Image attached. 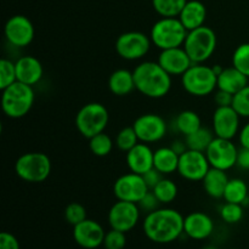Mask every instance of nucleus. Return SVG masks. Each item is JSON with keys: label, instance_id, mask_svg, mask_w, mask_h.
<instances>
[{"label": "nucleus", "instance_id": "f8f14e48", "mask_svg": "<svg viewBox=\"0 0 249 249\" xmlns=\"http://www.w3.org/2000/svg\"><path fill=\"white\" fill-rule=\"evenodd\" d=\"M211 168L206 153L187 148L180 155L178 173L182 179L189 181H202Z\"/></svg>", "mask_w": 249, "mask_h": 249}, {"label": "nucleus", "instance_id": "4c0bfd02", "mask_svg": "<svg viewBox=\"0 0 249 249\" xmlns=\"http://www.w3.org/2000/svg\"><path fill=\"white\" fill-rule=\"evenodd\" d=\"M241 118H249V84L233 95L232 105Z\"/></svg>", "mask_w": 249, "mask_h": 249}, {"label": "nucleus", "instance_id": "5701e85b", "mask_svg": "<svg viewBox=\"0 0 249 249\" xmlns=\"http://www.w3.org/2000/svg\"><path fill=\"white\" fill-rule=\"evenodd\" d=\"M248 84L249 78L233 66L224 68L220 74H218V79H216L218 89L228 91L232 95L242 90Z\"/></svg>", "mask_w": 249, "mask_h": 249}, {"label": "nucleus", "instance_id": "c85d7f7f", "mask_svg": "<svg viewBox=\"0 0 249 249\" xmlns=\"http://www.w3.org/2000/svg\"><path fill=\"white\" fill-rule=\"evenodd\" d=\"M214 138H215V134H214L213 129L211 130L207 126H201L197 131L185 136V142L190 150L206 152Z\"/></svg>", "mask_w": 249, "mask_h": 249}, {"label": "nucleus", "instance_id": "72a5a7b5", "mask_svg": "<svg viewBox=\"0 0 249 249\" xmlns=\"http://www.w3.org/2000/svg\"><path fill=\"white\" fill-rule=\"evenodd\" d=\"M219 214H220V218L226 224L232 225V224L240 223L243 219V216H245V207L242 204L225 202L219 209Z\"/></svg>", "mask_w": 249, "mask_h": 249}, {"label": "nucleus", "instance_id": "c03bdc74", "mask_svg": "<svg viewBox=\"0 0 249 249\" xmlns=\"http://www.w3.org/2000/svg\"><path fill=\"white\" fill-rule=\"evenodd\" d=\"M236 165L242 170H249V148L241 147L238 150Z\"/></svg>", "mask_w": 249, "mask_h": 249}, {"label": "nucleus", "instance_id": "393cba45", "mask_svg": "<svg viewBox=\"0 0 249 249\" xmlns=\"http://www.w3.org/2000/svg\"><path fill=\"white\" fill-rule=\"evenodd\" d=\"M108 89L116 96H126L135 89L134 73L125 68L117 70L109 75Z\"/></svg>", "mask_w": 249, "mask_h": 249}, {"label": "nucleus", "instance_id": "49530a36", "mask_svg": "<svg viewBox=\"0 0 249 249\" xmlns=\"http://www.w3.org/2000/svg\"><path fill=\"white\" fill-rule=\"evenodd\" d=\"M170 147H172L178 155H181V153H184L185 151L187 150V146H186V142H185V140H174L172 142V145H170Z\"/></svg>", "mask_w": 249, "mask_h": 249}, {"label": "nucleus", "instance_id": "a19ab883", "mask_svg": "<svg viewBox=\"0 0 249 249\" xmlns=\"http://www.w3.org/2000/svg\"><path fill=\"white\" fill-rule=\"evenodd\" d=\"M0 249H21L19 242L12 233L4 232L0 233Z\"/></svg>", "mask_w": 249, "mask_h": 249}, {"label": "nucleus", "instance_id": "ea45409f", "mask_svg": "<svg viewBox=\"0 0 249 249\" xmlns=\"http://www.w3.org/2000/svg\"><path fill=\"white\" fill-rule=\"evenodd\" d=\"M139 208L141 212H145L146 214L151 213V212H155L156 209L160 208V202L158 201V198L156 197V195L152 191H148L142 198L140 199V202L138 203Z\"/></svg>", "mask_w": 249, "mask_h": 249}, {"label": "nucleus", "instance_id": "58836bf2", "mask_svg": "<svg viewBox=\"0 0 249 249\" xmlns=\"http://www.w3.org/2000/svg\"><path fill=\"white\" fill-rule=\"evenodd\" d=\"M105 249H124L126 246V236L125 232L111 229L108 232H106L104 240Z\"/></svg>", "mask_w": 249, "mask_h": 249}, {"label": "nucleus", "instance_id": "f3484780", "mask_svg": "<svg viewBox=\"0 0 249 249\" xmlns=\"http://www.w3.org/2000/svg\"><path fill=\"white\" fill-rule=\"evenodd\" d=\"M104 228L92 219H85L78 225L73 226V240L79 247L84 249H96L104 245Z\"/></svg>", "mask_w": 249, "mask_h": 249}, {"label": "nucleus", "instance_id": "9d476101", "mask_svg": "<svg viewBox=\"0 0 249 249\" xmlns=\"http://www.w3.org/2000/svg\"><path fill=\"white\" fill-rule=\"evenodd\" d=\"M204 153L208 158L211 167L216 168V169L228 172L231 168L236 167V163H237L238 148L232 142V140H228V139L215 136Z\"/></svg>", "mask_w": 249, "mask_h": 249}, {"label": "nucleus", "instance_id": "4468645a", "mask_svg": "<svg viewBox=\"0 0 249 249\" xmlns=\"http://www.w3.org/2000/svg\"><path fill=\"white\" fill-rule=\"evenodd\" d=\"M140 214L138 203L117 199L108 212V224L111 229L126 233L138 225Z\"/></svg>", "mask_w": 249, "mask_h": 249}, {"label": "nucleus", "instance_id": "6e6552de", "mask_svg": "<svg viewBox=\"0 0 249 249\" xmlns=\"http://www.w3.org/2000/svg\"><path fill=\"white\" fill-rule=\"evenodd\" d=\"M108 122V109L100 102H90L84 105L75 116V126L78 131L87 139L105 131Z\"/></svg>", "mask_w": 249, "mask_h": 249}, {"label": "nucleus", "instance_id": "b1692460", "mask_svg": "<svg viewBox=\"0 0 249 249\" xmlns=\"http://www.w3.org/2000/svg\"><path fill=\"white\" fill-rule=\"evenodd\" d=\"M229 180L230 179L225 170L211 168L202 180V184H203L204 191L209 197L220 199L224 197V192H225Z\"/></svg>", "mask_w": 249, "mask_h": 249}, {"label": "nucleus", "instance_id": "473e14b6", "mask_svg": "<svg viewBox=\"0 0 249 249\" xmlns=\"http://www.w3.org/2000/svg\"><path fill=\"white\" fill-rule=\"evenodd\" d=\"M139 142H140V141H139V138L138 135H136V131L135 129L133 128V125L125 126V128L121 129V130L118 131V134H117L116 141H114L117 147L125 153L128 152V151H130L134 146L138 145Z\"/></svg>", "mask_w": 249, "mask_h": 249}, {"label": "nucleus", "instance_id": "0eeeda50", "mask_svg": "<svg viewBox=\"0 0 249 249\" xmlns=\"http://www.w3.org/2000/svg\"><path fill=\"white\" fill-rule=\"evenodd\" d=\"M15 173L26 182H43L51 173V160L43 152L23 153L15 163Z\"/></svg>", "mask_w": 249, "mask_h": 249}, {"label": "nucleus", "instance_id": "ddd939ff", "mask_svg": "<svg viewBox=\"0 0 249 249\" xmlns=\"http://www.w3.org/2000/svg\"><path fill=\"white\" fill-rule=\"evenodd\" d=\"M150 191L143 177L136 173H126L114 181L113 195L118 201L139 203L140 199Z\"/></svg>", "mask_w": 249, "mask_h": 249}, {"label": "nucleus", "instance_id": "dca6fc26", "mask_svg": "<svg viewBox=\"0 0 249 249\" xmlns=\"http://www.w3.org/2000/svg\"><path fill=\"white\" fill-rule=\"evenodd\" d=\"M241 116L232 106L216 107L213 113V131L216 138L232 140L240 133Z\"/></svg>", "mask_w": 249, "mask_h": 249}, {"label": "nucleus", "instance_id": "bb28decb", "mask_svg": "<svg viewBox=\"0 0 249 249\" xmlns=\"http://www.w3.org/2000/svg\"><path fill=\"white\" fill-rule=\"evenodd\" d=\"M174 125L180 134L187 136L201 128L202 121L197 112L191 111V109H185V111H181L178 114L177 118H175Z\"/></svg>", "mask_w": 249, "mask_h": 249}, {"label": "nucleus", "instance_id": "a18cd8bd", "mask_svg": "<svg viewBox=\"0 0 249 249\" xmlns=\"http://www.w3.org/2000/svg\"><path fill=\"white\" fill-rule=\"evenodd\" d=\"M238 141H240L241 147L249 148V122L240 129V133H238Z\"/></svg>", "mask_w": 249, "mask_h": 249}, {"label": "nucleus", "instance_id": "c9c22d12", "mask_svg": "<svg viewBox=\"0 0 249 249\" xmlns=\"http://www.w3.org/2000/svg\"><path fill=\"white\" fill-rule=\"evenodd\" d=\"M232 66L249 78V43H243L232 53Z\"/></svg>", "mask_w": 249, "mask_h": 249}, {"label": "nucleus", "instance_id": "7c9ffc66", "mask_svg": "<svg viewBox=\"0 0 249 249\" xmlns=\"http://www.w3.org/2000/svg\"><path fill=\"white\" fill-rule=\"evenodd\" d=\"M155 11L160 17H179L187 0H151Z\"/></svg>", "mask_w": 249, "mask_h": 249}, {"label": "nucleus", "instance_id": "a878e982", "mask_svg": "<svg viewBox=\"0 0 249 249\" xmlns=\"http://www.w3.org/2000/svg\"><path fill=\"white\" fill-rule=\"evenodd\" d=\"M180 155H178L170 146L157 148L153 155V168L163 175H170L178 172Z\"/></svg>", "mask_w": 249, "mask_h": 249}, {"label": "nucleus", "instance_id": "c756f323", "mask_svg": "<svg viewBox=\"0 0 249 249\" xmlns=\"http://www.w3.org/2000/svg\"><path fill=\"white\" fill-rule=\"evenodd\" d=\"M151 191L156 195L160 204H170L178 197V186L172 179L163 177V179Z\"/></svg>", "mask_w": 249, "mask_h": 249}, {"label": "nucleus", "instance_id": "2eb2a0df", "mask_svg": "<svg viewBox=\"0 0 249 249\" xmlns=\"http://www.w3.org/2000/svg\"><path fill=\"white\" fill-rule=\"evenodd\" d=\"M5 39L15 48H26L33 41L36 29L31 19L23 15L10 17L4 27Z\"/></svg>", "mask_w": 249, "mask_h": 249}, {"label": "nucleus", "instance_id": "f704fd0d", "mask_svg": "<svg viewBox=\"0 0 249 249\" xmlns=\"http://www.w3.org/2000/svg\"><path fill=\"white\" fill-rule=\"evenodd\" d=\"M17 82L16 65L9 58H1L0 61V89L10 87Z\"/></svg>", "mask_w": 249, "mask_h": 249}, {"label": "nucleus", "instance_id": "39448f33", "mask_svg": "<svg viewBox=\"0 0 249 249\" xmlns=\"http://www.w3.org/2000/svg\"><path fill=\"white\" fill-rule=\"evenodd\" d=\"M218 75L212 66L204 63H194L181 75V85L187 94L196 97H204L212 95L218 89Z\"/></svg>", "mask_w": 249, "mask_h": 249}, {"label": "nucleus", "instance_id": "de8ad7c7", "mask_svg": "<svg viewBox=\"0 0 249 249\" xmlns=\"http://www.w3.org/2000/svg\"><path fill=\"white\" fill-rule=\"evenodd\" d=\"M202 249H218V248L214 247V246H212V245H208V246H204Z\"/></svg>", "mask_w": 249, "mask_h": 249}, {"label": "nucleus", "instance_id": "423d86ee", "mask_svg": "<svg viewBox=\"0 0 249 249\" xmlns=\"http://www.w3.org/2000/svg\"><path fill=\"white\" fill-rule=\"evenodd\" d=\"M218 39L211 27L206 24L199 28L192 29L187 33L184 49L194 63H204L213 56L216 49Z\"/></svg>", "mask_w": 249, "mask_h": 249}, {"label": "nucleus", "instance_id": "e433bc0d", "mask_svg": "<svg viewBox=\"0 0 249 249\" xmlns=\"http://www.w3.org/2000/svg\"><path fill=\"white\" fill-rule=\"evenodd\" d=\"M65 219L72 226L78 225L79 223L84 221L85 219H88L87 209L83 204L78 203V202L70 203L65 209Z\"/></svg>", "mask_w": 249, "mask_h": 249}, {"label": "nucleus", "instance_id": "aec40b11", "mask_svg": "<svg viewBox=\"0 0 249 249\" xmlns=\"http://www.w3.org/2000/svg\"><path fill=\"white\" fill-rule=\"evenodd\" d=\"M153 155L155 151L148 146V143L139 142L126 152L125 160L129 170L140 175L147 173L153 168Z\"/></svg>", "mask_w": 249, "mask_h": 249}, {"label": "nucleus", "instance_id": "f257e3e1", "mask_svg": "<svg viewBox=\"0 0 249 249\" xmlns=\"http://www.w3.org/2000/svg\"><path fill=\"white\" fill-rule=\"evenodd\" d=\"M184 216L173 208H158L146 214L142 230L146 237L158 245L177 241L184 233Z\"/></svg>", "mask_w": 249, "mask_h": 249}, {"label": "nucleus", "instance_id": "4be33fe9", "mask_svg": "<svg viewBox=\"0 0 249 249\" xmlns=\"http://www.w3.org/2000/svg\"><path fill=\"white\" fill-rule=\"evenodd\" d=\"M182 24L187 31L199 28L204 26L207 18V7L199 0H187L186 5L180 12L179 17Z\"/></svg>", "mask_w": 249, "mask_h": 249}, {"label": "nucleus", "instance_id": "37998d69", "mask_svg": "<svg viewBox=\"0 0 249 249\" xmlns=\"http://www.w3.org/2000/svg\"><path fill=\"white\" fill-rule=\"evenodd\" d=\"M142 177H143V180H145L146 185L148 186V189L152 190L153 187H155L156 185H157L158 182L163 179V177H164V175H163L162 173L158 172L157 169L152 168V169L148 170L147 173H145Z\"/></svg>", "mask_w": 249, "mask_h": 249}, {"label": "nucleus", "instance_id": "1a4fd4ad", "mask_svg": "<svg viewBox=\"0 0 249 249\" xmlns=\"http://www.w3.org/2000/svg\"><path fill=\"white\" fill-rule=\"evenodd\" d=\"M152 41L150 36L142 32L130 31L122 33L116 40V51L119 57L126 61H138L145 57L150 51Z\"/></svg>", "mask_w": 249, "mask_h": 249}, {"label": "nucleus", "instance_id": "a211bd4d", "mask_svg": "<svg viewBox=\"0 0 249 249\" xmlns=\"http://www.w3.org/2000/svg\"><path fill=\"white\" fill-rule=\"evenodd\" d=\"M157 62L172 77H174V75H180L181 77L194 65V62L191 61L190 56L187 55L184 46L160 50Z\"/></svg>", "mask_w": 249, "mask_h": 249}, {"label": "nucleus", "instance_id": "cd10ccee", "mask_svg": "<svg viewBox=\"0 0 249 249\" xmlns=\"http://www.w3.org/2000/svg\"><path fill=\"white\" fill-rule=\"evenodd\" d=\"M223 198L225 199V202L242 204V206L245 207L248 202L247 184H246L242 179H238V178L230 179L229 180L228 185H226Z\"/></svg>", "mask_w": 249, "mask_h": 249}, {"label": "nucleus", "instance_id": "9b49d317", "mask_svg": "<svg viewBox=\"0 0 249 249\" xmlns=\"http://www.w3.org/2000/svg\"><path fill=\"white\" fill-rule=\"evenodd\" d=\"M133 128L135 129L139 141L150 145L158 142L167 135L168 124L160 114L145 113L134 121Z\"/></svg>", "mask_w": 249, "mask_h": 249}, {"label": "nucleus", "instance_id": "20e7f679", "mask_svg": "<svg viewBox=\"0 0 249 249\" xmlns=\"http://www.w3.org/2000/svg\"><path fill=\"white\" fill-rule=\"evenodd\" d=\"M187 33L189 31L178 17H160L153 23L150 38L156 48L165 50L184 45Z\"/></svg>", "mask_w": 249, "mask_h": 249}, {"label": "nucleus", "instance_id": "f03ea898", "mask_svg": "<svg viewBox=\"0 0 249 249\" xmlns=\"http://www.w3.org/2000/svg\"><path fill=\"white\" fill-rule=\"evenodd\" d=\"M135 89L150 99H162L172 89V75L155 61H143L133 71Z\"/></svg>", "mask_w": 249, "mask_h": 249}, {"label": "nucleus", "instance_id": "7ed1b4c3", "mask_svg": "<svg viewBox=\"0 0 249 249\" xmlns=\"http://www.w3.org/2000/svg\"><path fill=\"white\" fill-rule=\"evenodd\" d=\"M36 100L33 87L21 82H15L5 88L1 94V108L6 117L19 119L27 116Z\"/></svg>", "mask_w": 249, "mask_h": 249}, {"label": "nucleus", "instance_id": "09e8293b", "mask_svg": "<svg viewBox=\"0 0 249 249\" xmlns=\"http://www.w3.org/2000/svg\"><path fill=\"white\" fill-rule=\"evenodd\" d=\"M228 249H238V248H228Z\"/></svg>", "mask_w": 249, "mask_h": 249}, {"label": "nucleus", "instance_id": "79ce46f5", "mask_svg": "<svg viewBox=\"0 0 249 249\" xmlns=\"http://www.w3.org/2000/svg\"><path fill=\"white\" fill-rule=\"evenodd\" d=\"M233 95L224 90L216 89L214 92V101H215L216 107H224V106H231L232 105Z\"/></svg>", "mask_w": 249, "mask_h": 249}, {"label": "nucleus", "instance_id": "2f4dec72", "mask_svg": "<svg viewBox=\"0 0 249 249\" xmlns=\"http://www.w3.org/2000/svg\"><path fill=\"white\" fill-rule=\"evenodd\" d=\"M113 140L105 131L89 139V148L96 157H106L113 150Z\"/></svg>", "mask_w": 249, "mask_h": 249}, {"label": "nucleus", "instance_id": "6ab92c4d", "mask_svg": "<svg viewBox=\"0 0 249 249\" xmlns=\"http://www.w3.org/2000/svg\"><path fill=\"white\" fill-rule=\"evenodd\" d=\"M214 231V221L203 212H194L184 219V233L195 241L207 240Z\"/></svg>", "mask_w": 249, "mask_h": 249}, {"label": "nucleus", "instance_id": "412c9836", "mask_svg": "<svg viewBox=\"0 0 249 249\" xmlns=\"http://www.w3.org/2000/svg\"><path fill=\"white\" fill-rule=\"evenodd\" d=\"M15 65H16V74L18 82L33 87L43 79L44 67L36 56H22L15 62Z\"/></svg>", "mask_w": 249, "mask_h": 249}]
</instances>
